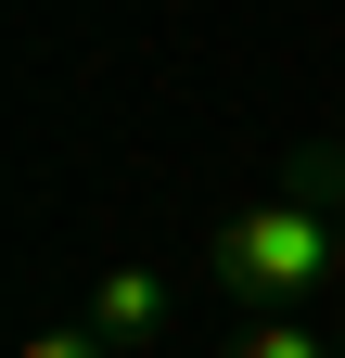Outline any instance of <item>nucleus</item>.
I'll use <instances>...</instances> for the list:
<instances>
[{
	"mask_svg": "<svg viewBox=\"0 0 345 358\" xmlns=\"http://www.w3.org/2000/svg\"><path fill=\"white\" fill-rule=\"evenodd\" d=\"M332 256H345V154L307 141V154L281 166V192H269V205L218 217L205 282H218L243 320H269V307H294V294H320V282H332Z\"/></svg>",
	"mask_w": 345,
	"mask_h": 358,
	"instance_id": "obj_1",
	"label": "nucleus"
},
{
	"mask_svg": "<svg viewBox=\"0 0 345 358\" xmlns=\"http://www.w3.org/2000/svg\"><path fill=\"white\" fill-rule=\"evenodd\" d=\"M90 320H103L115 358H141L166 333V282H154V268H90Z\"/></svg>",
	"mask_w": 345,
	"mask_h": 358,
	"instance_id": "obj_2",
	"label": "nucleus"
},
{
	"mask_svg": "<svg viewBox=\"0 0 345 358\" xmlns=\"http://www.w3.org/2000/svg\"><path fill=\"white\" fill-rule=\"evenodd\" d=\"M230 358H345V333H307L294 307H269V320H243V333H230Z\"/></svg>",
	"mask_w": 345,
	"mask_h": 358,
	"instance_id": "obj_3",
	"label": "nucleus"
},
{
	"mask_svg": "<svg viewBox=\"0 0 345 358\" xmlns=\"http://www.w3.org/2000/svg\"><path fill=\"white\" fill-rule=\"evenodd\" d=\"M13 358H115V345H103V320H52V333H26Z\"/></svg>",
	"mask_w": 345,
	"mask_h": 358,
	"instance_id": "obj_4",
	"label": "nucleus"
},
{
	"mask_svg": "<svg viewBox=\"0 0 345 358\" xmlns=\"http://www.w3.org/2000/svg\"><path fill=\"white\" fill-rule=\"evenodd\" d=\"M332 282H345V256H332Z\"/></svg>",
	"mask_w": 345,
	"mask_h": 358,
	"instance_id": "obj_5",
	"label": "nucleus"
}]
</instances>
